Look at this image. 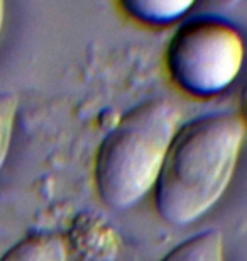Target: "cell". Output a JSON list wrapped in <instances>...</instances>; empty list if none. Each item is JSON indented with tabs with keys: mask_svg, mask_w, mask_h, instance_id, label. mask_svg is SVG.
<instances>
[{
	"mask_svg": "<svg viewBox=\"0 0 247 261\" xmlns=\"http://www.w3.org/2000/svg\"><path fill=\"white\" fill-rule=\"evenodd\" d=\"M245 122L235 114H208L178 129L154 185L159 217L186 226L225 194L237 166Z\"/></svg>",
	"mask_w": 247,
	"mask_h": 261,
	"instance_id": "6da1fadb",
	"label": "cell"
},
{
	"mask_svg": "<svg viewBox=\"0 0 247 261\" xmlns=\"http://www.w3.org/2000/svg\"><path fill=\"white\" fill-rule=\"evenodd\" d=\"M180 129V111L166 98H151L129 111L98 146L93 178L98 197L124 211L154 190L166 153Z\"/></svg>",
	"mask_w": 247,
	"mask_h": 261,
	"instance_id": "7a4b0ae2",
	"label": "cell"
},
{
	"mask_svg": "<svg viewBox=\"0 0 247 261\" xmlns=\"http://www.w3.org/2000/svg\"><path fill=\"white\" fill-rule=\"evenodd\" d=\"M244 58V39L232 24L218 17H195L173 34L166 70L181 92L207 98L237 80Z\"/></svg>",
	"mask_w": 247,
	"mask_h": 261,
	"instance_id": "3957f363",
	"label": "cell"
},
{
	"mask_svg": "<svg viewBox=\"0 0 247 261\" xmlns=\"http://www.w3.org/2000/svg\"><path fill=\"white\" fill-rule=\"evenodd\" d=\"M70 244L85 261H112L119 251V236L102 216L83 212L71 224Z\"/></svg>",
	"mask_w": 247,
	"mask_h": 261,
	"instance_id": "277c9868",
	"label": "cell"
},
{
	"mask_svg": "<svg viewBox=\"0 0 247 261\" xmlns=\"http://www.w3.org/2000/svg\"><path fill=\"white\" fill-rule=\"evenodd\" d=\"M0 261H68V249L56 234L36 232L19 241Z\"/></svg>",
	"mask_w": 247,
	"mask_h": 261,
	"instance_id": "5b68a950",
	"label": "cell"
},
{
	"mask_svg": "<svg viewBox=\"0 0 247 261\" xmlns=\"http://www.w3.org/2000/svg\"><path fill=\"white\" fill-rule=\"evenodd\" d=\"M120 7L139 22L164 25L183 17L193 7V2L190 0H124Z\"/></svg>",
	"mask_w": 247,
	"mask_h": 261,
	"instance_id": "8992f818",
	"label": "cell"
},
{
	"mask_svg": "<svg viewBox=\"0 0 247 261\" xmlns=\"http://www.w3.org/2000/svg\"><path fill=\"white\" fill-rule=\"evenodd\" d=\"M161 261H225L224 238L218 231H203L181 241Z\"/></svg>",
	"mask_w": 247,
	"mask_h": 261,
	"instance_id": "52a82bcc",
	"label": "cell"
},
{
	"mask_svg": "<svg viewBox=\"0 0 247 261\" xmlns=\"http://www.w3.org/2000/svg\"><path fill=\"white\" fill-rule=\"evenodd\" d=\"M17 106L19 102L14 93H0V170H2L5 158L9 154Z\"/></svg>",
	"mask_w": 247,
	"mask_h": 261,
	"instance_id": "ba28073f",
	"label": "cell"
},
{
	"mask_svg": "<svg viewBox=\"0 0 247 261\" xmlns=\"http://www.w3.org/2000/svg\"><path fill=\"white\" fill-rule=\"evenodd\" d=\"M4 17H5V5H4V2H0V33H2Z\"/></svg>",
	"mask_w": 247,
	"mask_h": 261,
	"instance_id": "9c48e42d",
	"label": "cell"
},
{
	"mask_svg": "<svg viewBox=\"0 0 247 261\" xmlns=\"http://www.w3.org/2000/svg\"><path fill=\"white\" fill-rule=\"evenodd\" d=\"M245 121H247V103H245Z\"/></svg>",
	"mask_w": 247,
	"mask_h": 261,
	"instance_id": "30bf717a",
	"label": "cell"
}]
</instances>
